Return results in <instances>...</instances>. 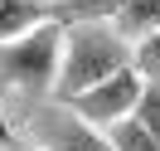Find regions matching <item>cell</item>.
I'll use <instances>...</instances> for the list:
<instances>
[{
	"mask_svg": "<svg viewBox=\"0 0 160 151\" xmlns=\"http://www.w3.org/2000/svg\"><path fill=\"white\" fill-rule=\"evenodd\" d=\"M131 63H136V44H131L112 20L68 24V39H63V68H58V88H53V98L68 102V98H78V93L97 88L102 78L131 68Z\"/></svg>",
	"mask_w": 160,
	"mask_h": 151,
	"instance_id": "cell-1",
	"label": "cell"
},
{
	"mask_svg": "<svg viewBox=\"0 0 160 151\" xmlns=\"http://www.w3.org/2000/svg\"><path fill=\"white\" fill-rule=\"evenodd\" d=\"M68 39V24L58 20H44L39 30L20 34V39L0 44V93L5 88H20L29 98H44V93L58 88V49Z\"/></svg>",
	"mask_w": 160,
	"mask_h": 151,
	"instance_id": "cell-2",
	"label": "cell"
},
{
	"mask_svg": "<svg viewBox=\"0 0 160 151\" xmlns=\"http://www.w3.org/2000/svg\"><path fill=\"white\" fill-rule=\"evenodd\" d=\"M141 93H146V78H141V68L131 63V68H121V73H112V78H102L97 88H88V93H78V98H68L63 107H73L78 117H88L92 127H112V122H121V117H131V112H136Z\"/></svg>",
	"mask_w": 160,
	"mask_h": 151,
	"instance_id": "cell-3",
	"label": "cell"
},
{
	"mask_svg": "<svg viewBox=\"0 0 160 151\" xmlns=\"http://www.w3.org/2000/svg\"><path fill=\"white\" fill-rule=\"evenodd\" d=\"M29 132L44 151H112V137H102V127H92L88 117H78L73 107L53 102V107L29 112Z\"/></svg>",
	"mask_w": 160,
	"mask_h": 151,
	"instance_id": "cell-4",
	"label": "cell"
},
{
	"mask_svg": "<svg viewBox=\"0 0 160 151\" xmlns=\"http://www.w3.org/2000/svg\"><path fill=\"white\" fill-rule=\"evenodd\" d=\"M44 20H53V5H44V0H0V44L39 30Z\"/></svg>",
	"mask_w": 160,
	"mask_h": 151,
	"instance_id": "cell-5",
	"label": "cell"
},
{
	"mask_svg": "<svg viewBox=\"0 0 160 151\" xmlns=\"http://www.w3.org/2000/svg\"><path fill=\"white\" fill-rule=\"evenodd\" d=\"M112 24H117L131 44L146 39V34L160 30V0H126V5L117 10V20H112Z\"/></svg>",
	"mask_w": 160,
	"mask_h": 151,
	"instance_id": "cell-6",
	"label": "cell"
},
{
	"mask_svg": "<svg viewBox=\"0 0 160 151\" xmlns=\"http://www.w3.org/2000/svg\"><path fill=\"white\" fill-rule=\"evenodd\" d=\"M126 0H53V20L58 24H82V20H117Z\"/></svg>",
	"mask_w": 160,
	"mask_h": 151,
	"instance_id": "cell-7",
	"label": "cell"
},
{
	"mask_svg": "<svg viewBox=\"0 0 160 151\" xmlns=\"http://www.w3.org/2000/svg\"><path fill=\"white\" fill-rule=\"evenodd\" d=\"M107 137H112V151H160V141L150 137V132L141 127L136 117L112 122V127H107Z\"/></svg>",
	"mask_w": 160,
	"mask_h": 151,
	"instance_id": "cell-8",
	"label": "cell"
},
{
	"mask_svg": "<svg viewBox=\"0 0 160 151\" xmlns=\"http://www.w3.org/2000/svg\"><path fill=\"white\" fill-rule=\"evenodd\" d=\"M131 117H136L141 127L160 141V78H146V93H141V102H136V112H131Z\"/></svg>",
	"mask_w": 160,
	"mask_h": 151,
	"instance_id": "cell-9",
	"label": "cell"
},
{
	"mask_svg": "<svg viewBox=\"0 0 160 151\" xmlns=\"http://www.w3.org/2000/svg\"><path fill=\"white\" fill-rule=\"evenodd\" d=\"M136 68H141V78H160V30L136 39Z\"/></svg>",
	"mask_w": 160,
	"mask_h": 151,
	"instance_id": "cell-10",
	"label": "cell"
},
{
	"mask_svg": "<svg viewBox=\"0 0 160 151\" xmlns=\"http://www.w3.org/2000/svg\"><path fill=\"white\" fill-rule=\"evenodd\" d=\"M44 5H53V0H44Z\"/></svg>",
	"mask_w": 160,
	"mask_h": 151,
	"instance_id": "cell-11",
	"label": "cell"
}]
</instances>
